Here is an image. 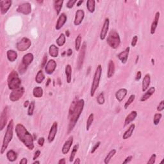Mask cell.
<instances>
[{"label": "cell", "mask_w": 164, "mask_h": 164, "mask_svg": "<svg viewBox=\"0 0 164 164\" xmlns=\"http://www.w3.org/2000/svg\"><path fill=\"white\" fill-rule=\"evenodd\" d=\"M85 105L84 99H81L78 101H73L71 103V107L69 111V124L68 133L73 130L74 127L77 123L78 121L80 118V115L83 112Z\"/></svg>", "instance_id": "obj_1"}, {"label": "cell", "mask_w": 164, "mask_h": 164, "mask_svg": "<svg viewBox=\"0 0 164 164\" xmlns=\"http://www.w3.org/2000/svg\"><path fill=\"white\" fill-rule=\"evenodd\" d=\"M15 133L19 141L30 150L34 149L33 138L25 126L22 124H17L15 126Z\"/></svg>", "instance_id": "obj_2"}, {"label": "cell", "mask_w": 164, "mask_h": 164, "mask_svg": "<svg viewBox=\"0 0 164 164\" xmlns=\"http://www.w3.org/2000/svg\"><path fill=\"white\" fill-rule=\"evenodd\" d=\"M14 121L12 119L9 121V124L7 125V128L6 133L4 136L2 146L1 148V154L3 155L5 153V150L7 149L8 146L10 144V142L12 141L13 139V132H14Z\"/></svg>", "instance_id": "obj_3"}, {"label": "cell", "mask_w": 164, "mask_h": 164, "mask_svg": "<svg viewBox=\"0 0 164 164\" xmlns=\"http://www.w3.org/2000/svg\"><path fill=\"white\" fill-rule=\"evenodd\" d=\"M7 81L9 89L12 90V91L17 89L21 87V80L15 71H12V72H10L9 76H8Z\"/></svg>", "instance_id": "obj_4"}, {"label": "cell", "mask_w": 164, "mask_h": 164, "mask_svg": "<svg viewBox=\"0 0 164 164\" xmlns=\"http://www.w3.org/2000/svg\"><path fill=\"white\" fill-rule=\"evenodd\" d=\"M101 75H102V67L101 65H98L94 75L93 81H92V83L91 85V97H93L94 96L95 92H96V90L99 87L100 80H101Z\"/></svg>", "instance_id": "obj_5"}, {"label": "cell", "mask_w": 164, "mask_h": 164, "mask_svg": "<svg viewBox=\"0 0 164 164\" xmlns=\"http://www.w3.org/2000/svg\"><path fill=\"white\" fill-rule=\"evenodd\" d=\"M107 44L113 49H117L121 44V38L119 33L115 30H111L107 39Z\"/></svg>", "instance_id": "obj_6"}, {"label": "cell", "mask_w": 164, "mask_h": 164, "mask_svg": "<svg viewBox=\"0 0 164 164\" xmlns=\"http://www.w3.org/2000/svg\"><path fill=\"white\" fill-rule=\"evenodd\" d=\"M33 59V55L31 53H28L24 55L22 59V62L19 67V71L21 75H23L26 72L28 67L32 63Z\"/></svg>", "instance_id": "obj_7"}, {"label": "cell", "mask_w": 164, "mask_h": 164, "mask_svg": "<svg viewBox=\"0 0 164 164\" xmlns=\"http://www.w3.org/2000/svg\"><path fill=\"white\" fill-rule=\"evenodd\" d=\"M31 42L28 38L23 37L16 44V48L19 51H25L30 48Z\"/></svg>", "instance_id": "obj_8"}, {"label": "cell", "mask_w": 164, "mask_h": 164, "mask_svg": "<svg viewBox=\"0 0 164 164\" xmlns=\"http://www.w3.org/2000/svg\"><path fill=\"white\" fill-rule=\"evenodd\" d=\"M25 93V89L23 87H20L17 89L13 90L10 94V99L12 102L17 101L23 97Z\"/></svg>", "instance_id": "obj_9"}, {"label": "cell", "mask_w": 164, "mask_h": 164, "mask_svg": "<svg viewBox=\"0 0 164 164\" xmlns=\"http://www.w3.org/2000/svg\"><path fill=\"white\" fill-rule=\"evenodd\" d=\"M86 49H87V43L86 42H84L83 44H82L80 53H79L78 55V59L77 62V69L78 70L81 69L82 66H83L85 57Z\"/></svg>", "instance_id": "obj_10"}, {"label": "cell", "mask_w": 164, "mask_h": 164, "mask_svg": "<svg viewBox=\"0 0 164 164\" xmlns=\"http://www.w3.org/2000/svg\"><path fill=\"white\" fill-rule=\"evenodd\" d=\"M16 11L24 15H29L31 12V7L29 3H24L17 7Z\"/></svg>", "instance_id": "obj_11"}, {"label": "cell", "mask_w": 164, "mask_h": 164, "mask_svg": "<svg viewBox=\"0 0 164 164\" xmlns=\"http://www.w3.org/2000/svg\"><path fill=\"white\" fill-rule=\"evenodd\" d=\"M8 115H9V108L8 107H5L2 111L0 118V130L2 131L6 126L8 121Z\"/></svg>", "instance_id": "obj_12"}, {"label": "cell", "mask_w": 164, "mask_h": 164, "mask_svg": "<svg viewBox=\"0 0 164 164\" xmlns=\"http://www.w3.org/2000/svg\"><path fill=\"white\" fill-rule=\"evenodd\" d=\"M12 1L11 0H1L0 1V10L2 15L7 14L11 7Z\"/></svg>", "instance_id": "obj_13"}, {"label": "cell", "mask_w": 164, "mask_h": 164, "mask_svg": "<svg viewBox=\"0 0 164 164\" xmlns=\"http://www.w3.org/2000/svg\"><path fill=\"white\" fill-rule=\"evenodd\" d=\"M57 130H58V123L57 122H54L53 124V125L51 126V129H50L48 137H47V141H48L49 143H51L52 142H53L55 139V137H56Z\"/></svg>", "instance_id": "obj_14"}, {"label": "cell", "mask_w": 164, "mask_h": 164, "mask_svg": "<svg viewBox=\"0 0 164 164\" xmlns=\"http://www.w3.org/2000/svg\"><path fill=\"white\" fill-rule=\"evenodd\" d=\"M109 25H110V20L108 18H106L105 22L103 23V25L102 26L101 33H100V39H101V41L105 40L106 37H107L108 29H109Z\"/></svg>", "instance_id": "obj_15"}, {"label": "cell", "mask_w": 164, "mask_h": 164, "mask_svg": "<svg viewBox=\"0 0 164 164\" xmlns=\"http://www.w3.org/2000/svg\"><path fill=\"white\" fill-rule=\"evenodd\" d=\"M57 68V63L54 60H49L45 66V71L47 75H51L53 73Z\"/></svg>", "instance_id": "obj_16"}, {"label": "cell", "mask_w": 164, "mask_h": 164, "mask_svg": "<svg viewBox=\"0 0 164 164\" xmlns=\"http://www.w3.org/2000/svg\"><path fill=\"white\" fill-rule=\"evenodd\" d=\"M85 17V12L83 10H78L76 12L75 19L74 21V24L75 26L80 25Z\"/></svg>", "instance_id": "obj_17"}, {"label": "cell", "mask_w": 164, "mask_h": 164, "mask_svg": "<svg viewBox=\"0 0 164 164\" xmlns=\"http://www.w3.org/2000/svg\"><path fill=\"white\" fill-rule=\"evenodd\" d=\"M73 143V137L71 136L65 142V143L62 147V152L63 155L67 154L69 151L71 146H72Z\"/></svg>", "instance_id": "obj_18"}, {"label": "cell", "mask_w": 164, "mask_h": 164, "mask_svg": "<svg viewBox=\"0 0 164 164\" xmlns=\"http://www.w3.org/2000/svg\"><path fill=\"white\" fill-rule=\"evenodd\" d=\"M129 49H130V47H127L124 51L121 52L120 53L117 55L118 59L121 60V62H122L123 64H125L127 61H128Z\"/></svg>", "instance_id": "obj_19"}, {"label": "cell", "mask_w": 164, "mask_h": 164, "mask_svg": "<svg viewBox=\"0 0 164 164\" xmlns=\"http://www.w3.org/2000/svg\"><path fill=\"white\" fill-rule=\"evenodd\" d=\"M67 21V15H65L64 13H62V14L60 15V16L58 19L57 23L56 24V26H55V28H56L57 30H59L61 29L63 25H65V23Z\"/></svg>", "instance_id": "obj_20"}, {"label": "cell", "mask_w": 164, "mask_h": 164, "mask_svg": "<svg viewBox=\"0 0 164 164\" xmlns=\"http://www.w3.org/2000/svg\"><path fill=\"white\" fill-rule=\"evenodd\" d=\"M137 116V111L135 110L131 111V112L126 116L125 121H124V127H126V126H128V124H130L131 122H133V121L136 119Z\"/></svg>", "instance_id": "obj_21"}, {"label": "cell", "mask_w": 164, "mask_h": 164, "mask_svg": "<svg viewBox=\"0 0 164 164\" xmlns=\"http://www.w3.org/2000/svg\"><path fill=\"white\" fill-rule=\"evenodd\" d=\"M160 13L159 12H157L156 13L154 19H153V23L151 24V30H150V33L151 35H153L155 33V31L157 30L158 21H159V18H160Z\"/></svg>", "instance_id": "obj_22"}, {"label": "cell", "mask_w": 164, "mask_h": 164, "mask_svg": "<svg viewBox=\"0 0 164 164\" xmlns=\"http://www.w3.org/2000/svg\"><path fill=\"white\" fill-rule=\"evenodd\" d=\"M128 94V91H127L126 89H120L119 90L116 92L115 93V97L118 101H122L124 99V97H126V96Z\"/></svg>", "instance_id": "obj_23"}, {"label": "cell", "mask_w": 164, "mask_h": 164, "mask_svg": "<svg viewBox=\"0 0 164 164\" xmlns=\"http://www.w3.org/2000/svg\"><path fill=\"white\" fill-rule=\"evenodd\" d=\"M151 83V77L149 74L145 75L142 81V92H145L149 88Z\"/></svg>", "instance_id": "obj_24"}, {"label": "cell", "mask_w": 164, "mask_h": 164, "mask_svg": "<svg viewBox=\"0 0 164 164\" xmlns=\"http://www.w3.org/2000/svg\"><path fill=\"white\" fill-rule=\"evenodd\" d=\"M155 92V88L153 87H151V88H149V89H147L146 91V92H145V94L141 97V101L144 102V101H147L148 99L150 98L151 96L154 94Z\"/></svg>", "instance_id": "obj_25"}, {"label": "cell", "mask_w": 164, "mask_h": 164, "mask_svg": "<svg viewBox=\"0 0 164 164\" xmlns=\"http://www.w3.org/2000/svg\"><path fill=\"white\" fill-rule=\"evenodd\" d=\"M135 128V124H131L130 126L129 127V128L124 132V133L123 135V139L124 140H126L129 138H130L132 135H133Z\"/></svg>", "instance_id": "obj_26"}, {"label": "cell", "mask_w": 164, "mask_h": 164, "mask_svg": "<svg viewBox=\"0 0 164 164\" xmlns=\"http://www.w3.org/2000/svg\"><path fill=\"white\" fill-rule=\"evenodd\" d=\"M115 73V64L113 60H110L108 63V71H107V77L108 78H112Z\"/></svg>", "instance_id": "obj_27"}, {"label": "cell", "mask_w": 164, "mask_h": 164, "mask_svg": "<svg viewBox=\"0 0 164 164\" xmlns=\"http://www.w3.org/2000/svg\"><path fill=\"white\" fill-rule=\"evenodd\" d=\"M65 75H66V80L68 83H70L72 80V67L71 65L67 64L65 66Z\"/></svg>", "instance_id": "obj_28"}, {"label": "cell", "mask_w": 164, "mask_h": 164, "mask_svg": "<svg viewBox=\"0 0 164 164\" xmlns=\"http://www.w3.org/2000/svg\"><path fill=\"white\" fill-rule=\"evenodd\" d=\"M7 59L9 60L10 62H14L15 60L17 59L18 55L16 51H15L14 50H9L7 53Z\"/></svg>", "instance_id": "obj_29"}, {"label": "cell", "mask_w": 164, "mask_h": 164, "mask_svg": "<svg viewBox=\"0 0 164 164\" xmlns=\"http://www.w3.org/2000/svg\"><path fill=\"white\" fill-rule=\"evenodd\" d=\"M7 158L8 160L10 162H14L17 158V153L14 151V150H9L7 153Z\"/></svg>", "instance_id": "obj_30"}, {"label": "cell", "mask_w": 164, "mask_h": 164, "mask_svg": "<svg viewBox=\"0 0 164 164\" xmlns=\"http://www.w3.org/2000/svg\"><path fill=\"white\" fill-rule=\"evenodd\" d=\"M49 54L52 57H57L59 56V47L55 44H51L49 48Z\"/></svg>", "instance_id": "obj_31"}, {"label": "cell", "mask_w": 164, "mask_h": 164, "mask_svg": "<svg viewBox=\"0 0 164 164\" xmlns=\"http://www.w3.org/2000/svg\"><path fill=\"white\" fill-rule=\"evenodd\" d=\"M63 0H58V1H54V8L55 11L57 12V15H59L61 11L63 6Z\"/></svg>", "instance_id": "obj_32"}, {"label": "cell", "mask_w": 164, "mask_h": 164, "mask_svg": "<svg viewBox=\"0 0 164 164\" xmlns=\"http://www.w3.org/2000/svg\"><path fill=\"white\" fill-rule=\"evenodd\" d=\"M43 89H42L41 87H36L33 90V95L34 97H37V98H39V97H41L43 96Z\"/></svg>", "instance_id": "obj_33"}, {"label": "cell", "mask_w": 164, "mask_h": 164, "mask_svg": "<svg viewBox=\"0 0 164 164\" xmlns=\"http://www.w3.org/2000/svg\"><path fill=\"white\" fill-rule=\"evenodd\" d=\"M96 1L94 0H88L87 2V8L89 12L93 13L95 11V5H96Z\"/></svg>", "instance_id": "obj_34"}, {"label": "cell", "mask_w": 164, "mask_h": 164, "mask_svg": "<svg viewBox=\"0 0 164 164\" xmlns=\"http://www.w3.org/2000/svg\"><path fill=\"white\" fill-rule=\"evenodd\" d=\"M65 41H66L65 35L63 33H61L59 37L57 39L56 42H57V44L58 45V46L62 47L65 44Z\"/></svg>", "instance_id": "obj_35"}, {"label": "cell", "mask_w": 164, "mask_h": 164, "mask_svg": "<svg viewBox=\"0 0 164 164\" xmlns=\"http://www.w3.org/2000/svg\"><path fill=\"white\" fill-rule=\"evenodd\" d=\"M45 79V76H44V74L42 72V70H39L38 71L37 74L36 75V77H35V81L37 83L40 84L41 83L42 81L44 80Z\"/></svg>", "instance_id": "obj_36"}, {"label": "cell", "mask_w": 164, "mask_h": 164, "mask_svg": "<svg viewBox=\"0 0 164 164\" xmlns=\"http://www.w3.org/2000/svg\"><path fill=\"white\" fill-rule=\"evenodd\" d=\"M116 152H117L116 149H112L108 153V155H107V157H106L104 160V162L105 164H108L110 162V161L112 159V158L116 154Z\"/></svg>", "instance_id": "obj_37"}, {"label": "cell", "mask_w": 164, "mask_h": 164, "mask_svg": "<svg viewBox=\"0 0 164 164\" xmlns=\"http://www.w3.org/2000/svg\"><path fill=\"white\" fill-rule=\"evenodd\" d=\"M78 147H79V145L78 144H76V145H74V147L73 148V149H72V152H71V153L70 158H69V162H73L74 158H75L76 153H77V151H78Z\"/></svg>", "instance_id": "obj_38"}, {"label": "cell", "mask_w": 164, "mask_h": 164, "mask_svg": "<svg viewBox=\"0 0 164 164\" xmlns=\"http://www.w3.org/2000/svg\"><path fill=\"white\" fill-rule=\"evenodd\" d=\"M94 113H91V114L89 115L88 119H87V124H86L87 131H89L90 128H91L92 124L94 121Z\"/></svg>", "instance_id": "obj_39"}, {"label": "cell", "mask_w": 164, "mask_h": 164, "mask_svg": "<svg viewBox=\"0 0 164 164\" xmlns=\"http://www.w3.org/2000/svg\"><path fill=\"white\" fill-rule=\"evenodd\" d=\"M81 36L80 34L77 36L75 40V49L76 51H78L81 47Z\"/></svg>", "instance_id": "obj_40"}, {"label": "cell", "mask_w": 164, "mask_h": 164, "mask_svg": "<svg viewBox=\"0 0 164 164\" xmlns=\"http://www.w3.org/2000/svg\"><path fill=\"white\" fill-rule=\"evenodd\" d=\"M162 117V113H155L154 115V119H153V123H154L155 125L157 126L158 124H159Z\"/></svg>", "instance_id": "obj_41"}, {"label": "cell", "mask_w": 164, "mask_h": 164, "mask_svg": "<svg viewBox=\"0 0 164 164\" xmlns=\"http://www.w3.org/2000/svg\"><path fill=\"white\" fill-rule=\"evenodd\" d=\"M135 95H134V94L131 95V96H129V97L128 98V101H127L125 103V104H124V108H125V109H127V108H128L129 106L130 105L131 103L135 101Z\"/></svg>", "instance_id": "obj_42"}, {"label": "cell", "mask_w": 164, "mask_h": 164, "mask_svg": "<svg viewBox=\"0 0 164 164\" xmlns=\"http://www.w3.org/2000/svg\"><path fill=\"white\" fill-rule=\"evenodd\" d=\"M34 109H35V101H33L30 103V105L28 107V115L29 116H31L33 114Z\"/></svg>", "instance_id": "obj_43"}, {"label": "cell", "mask_w": 164, "mask_h": 164, "mask_svg": "<svg viewBox=\"0 0 164 164\" xmlns=\"http://www.w3.org/2000/svg\"><path fill=\"white\" fill-rule=\"evenodd\" d=\"M97 101L99 105L104 104L105 100V97H104V93H103V92H101V93L99 94V95L97 98Z\"/></svg>", "instance_id": "obj_44"}, {"label": "cell", "mask_w": 164, "mask_h": 164, "mask_svg": "<svg viewBox=\"0 0 164 164\" xmlns=\"http://www.w3.org/2000/svg\"><path fill=\"white\" fill-rule=\"evenodd\" d=\"M156 159H157V155L156 154H153L151 156L150 158L149 159V160L147 161V164H153L155 163V161Z\"/></svg>", "instance_id": "obj_45"}, {"label": "cell", "mask_w": 164, "mask_h": 164, "mask_svg": "<svg viewBox=\"0 0 164 164\" xmlns=\"http://www.w3.org/2000/svg\"><path fill=\"white\" fill-rule=\"evenodd\" d=\"M76 3V0H69V1H68L67 3H66V7L68 8V9H72Z\"/></svg>", "instance_id": "obj_46"}, {"label": "cell", "mask_w": 164, "mask_h": 164, "mask_svg": "<svg viewBox=\"0 0 164 164\" xmlns=\"http://www.w3.org/2000/svg\"><path fill=\"white\" fill-rule=\"evenodd\" d=\"M163 110H164V101L162 100V101L159 103V105H158L157 110L158 112H162Z\"/></svg>", "instance_id": "obj_47"}, {"label": "cell", "mask_w": 164, "mask_h": 164, "mask_svg": "<svg viewBox=\"0 0 164 164\" xmlns=\"http://www.w3.org/2000/svg\"><path fill=\"white\" fill-rule=\"evenodd\" d=\"M137 41H138V36H134L133 38L132 39V41H131V46L135 47L137 44Z\"/></svg>", "instance_id": "obj_48"}, {"label": "cell", "mask_w": 164, "mask_h": 164, "mask_svg": "<svg viewBox=\"0 0 164 164\" xmlns=\"http://www.w3.org/2000/svg\"><path fill=\"white\" fill-rule=\"evenodd\" d=\"M100 144H101V142H97V143L94 145V147H92V151H91V153H95V151H96L97 150V148H98V147H99Z\"/></svg>", "instance_id": "obj_49"}, {"label": "cell", "mask_w": 164, "mask_h": 164, "mask_svg": "<svg viewBox=\"0 0 164 164\" xmlns=\"http://www.w3.org/2000/svg\"><path fill=\"white\" fill-rule=\"evenodd\" d=\"M47 55H44V58H43V60H42V67H44L45 66H46L47 62Z\"/></svg>", "instance_id": "obj_50"}, {"label": "cell", "mask_w": 164, "mask_h": 164, "mask_svg": "<svg viewBox=\"0 0 164 164\" xmlns=\"http://www.w3.org/2000/svg\"><path fill=\"white\" fill-rule=\"evenodd\" d=\"M40 155H41V151L40 150L36 151V152L35 153V154H34V156L33 157V160H35L36 159H37Z\"/></svg>", "instance_id": "obj_51"}, {"label": "cell", "mask_w": 164, "mask_h": 164, "mask_svg": "<svg viewBox=\"0 0 164 164\" xmlns=\"http://www.w3.org/2000/svg\"><path fill=\"white\" fill-rule=\"evenodd\" d=\"M44 142L45 139L44 137H41V138H39L38 140V144L40 145V146H43L44 144Z\"/></svg>", "instance_id": "obj_52"}, {"label": "cell", "mask_w": 164, "mask_h": 164, "mask_svg": "<svg viewBox=\"0 0 164 164\" xmlns=\"http://www.w3.org/2000/svg\"><path fill=\"white\" fill-rule=\"evenodd\" d=\"M132 158H133V157H132V156H128V157L126 158V159L124 160V161L123 163L124 164V163H129L132 160Z\"/></svg>", "instance_id": "obj_53"}, {"label": "cell", "mask_w": 164, "mask_h": 164, "mask_svg": "<svg viewBox=\"0 0 164 164\" xmlns=\"http://www.w3.org/2000/svg\"><path fill=\"white\" fill-rule=\"evenodd\" d=\"M142 77V73L141 71H138L137 73V75H136V77H135V80L136 81H139L141 80V78Z\"/></svg>", "instance_id": "obj_54"}, {"label": "cell", "mask_w": 164, "mask_h": 164, "mask_svg": "<svg viewBox=\"0 0 164 164\" xmlns=\"http://www.w3.org/2000/svg\"><path fill=\"white\" fill-rule=\"evenodd\" d=\"M20 164H27L28 163V160L27 158H23L21 159V160L20 161Z\"/></svg>", "instance_id": "obj_55"}, {"label": "cell", "mask_w": 164, "mask_h": 164, "mask_svg": "<svg viewBox=\"0 0 164 164\" xmlns=\"http://www.w3.org/2000/svg\"><path fill=\"white\" fill-rule=\"evenodd\" d=\"M30 101H28V100H26V101L24 103V107L25 108H27L29 107V105H30Z\"/></svg>", "instance_id": "obj_56"}, {"label": "cell", "mask_w": 164, "mask_h": 164, "mask_svg": "<svg viewBox=\"0 0 164 164\" xmlns=\"http://www.w3.org/2000/svg\"><path fill=\"white\" fill-rule=\"evenodd\" d=\"M65 163H66V162H65V158H62V159H60L59 161V162H58V163L59 164H65Z\"/></svg>", "instance_id": "obj_57"}, {"label": "cell", "mask_w": 164, "mask_h": 164, "mask_svg": "<svg viewBox=\"0 0 164 164\" xmlns=\"http://www.w3.org/2000/svg\"><path fill=\"white\" fill-rule=\"evenodd\" d=\"M73 54V50L71 49H69L67 51V55L68 57H70Z\"/></svg>", "instance_id": "obj_58"}, {"label": "cell", "mask_w": 164, "mask_h": 164, "mask_svg": "<svg viewBox=\"0 0 164 164\" xmlns=\"http://www.w3.org/2000/svg\"><path fill=\"white\" fill-rule=\"evenodd\" d=\"M75 164H79V163H81V161H80V159L79 158H76V159L75 160V162H73Z\"/></svg>", "instance_id": "obj_59"}, {"label": "cell", "mask_w": 164, "mask_h": 164, "mask_svg": "<svg viewBox=\"0 0 164 164\" xmlns=\"http://www.w3.org/2000/svg\"><path fill=\"white\" fill-rule=\"evenodd\" d=\"M83 3V0H80V1H77V5H76V6H77V7H80L81 5Z\"/></svg>", "instance_id": "obj_60"}, {"label": "cell", "mask_w": 164, "mask_h": 164, "mask_svg": "<svg viewBox=\"0 0 164 164\" xmlns=\"http://www.w3.org/2000/svg\"><path fill=\"white\" fill-rule=\"evenodd\" d=\"M66 36L69 37V30L66 31Z\"/></svg>", "instance_id": "obj_61"}, {"label": "cell", "mask_w": 164, "mask_h": 164, "mask_svg": "<svg viewBox=\"0 0 164 164\" xmlns=\"http://www.w3.org/2000/svg\"><path fill=\"white\" fill-rule=\"evenodd\" d=\"M36 163L39 164V163H40V162H39V161H35V162L33 163V164H36Z\"/></svg>", "instance_id": "obj_62"}, {"label": "cell", "mask_w": 164, "mask_h": 164, "mask_svg": "<svg viewBox=\"0 0 164 164\" xmlns=\"http://www.w3.org/2000/svg\"><path fill=\"white\" fill-rule=\"evenodd\" d=\"M49 81H50V79H48V81H47V84L46 85V86H48V85L49 83Z\"/></svg>", "instance_id": "obj_63"}]
</instances>
